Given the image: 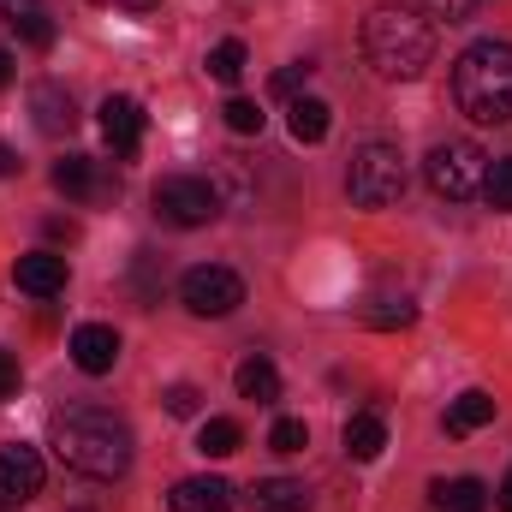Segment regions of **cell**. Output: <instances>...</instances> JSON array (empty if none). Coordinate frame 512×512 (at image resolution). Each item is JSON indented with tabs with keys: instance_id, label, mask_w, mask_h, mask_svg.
Returning a JSON list of instances; mask_svg holds the SVG:
<instances>
[{
	"instance_id": "obj_1",
	"label": "cell",
	"mask_w": 512,
	"mask_h": 512,
	"mask_svg": "<svg viewBox=\"0 0 512 512\" xmlns=\"http://www.w3.org/2000/svg\"><path fill=\"white\" fill-rule=\"evenodd\" d=\"M48 447L60 453L66 471L114 483L131 471V429L126 417H114L108 405H66L48 417Z\"/></svg>"
},
{
	"instance_id": "obj_2",
	"label": "cell",
	"mask_w": 512,
	"mask_h": 512,
	"mask_svg": "<svg viewBox=\"0 0 512 512\" xmlns=\"http://www.w3.org/2000/svg\"><path fill=\"white\" fill-rule=\"evenodd\" d=\"M364 60H370L382 78H393V84L423 78L429 60H435V30H429V18L411 12V6H376V12L364 18Z\"/></svg>"
},
{
	"instance_id": "obj_3",
	"label": "cell",
	"mask_w": 512,
	"mask_h": 512,
	"mask_svg": "<svg viewBox=\"0 0 512 512\" xmlns=\"http://www.w3.org/2000/svg\"><path fill=\"white\" fill-rule=\"evenodd\" d=\"M453 102L477 126H507L512 120V42H471L453 60Z\"/></svg>"
},
{
	"instance_id": "obj_4",
	"label": "cell",
	"mask_w": 512,
	"mask_h": 512,
	"mask_svg": "<svg viewBox=\"0 0 512 512\" xmlns=\"http://www.w3.org/2000/svg\"><path fill=\"white\" fill-rule=\"evenodd\" d=\"M346 191L358 209H387L405 197V155L393 143H358L346 167Z\"/></svg>"
},
{
	"instance_id": "obj_5",
	"label": "cell",
	"mask_w": 512,
	"mask_h": 512,
	"mask_svg": "<svg viewBox=\"0 0 512 512\" xmlns=\"http://www.w3.org/2000/svg\"><path fill=\"white\" fill-rule=\"evenodd\" d=\"M483 173H489V155H483L477 143H465V137L435 143V149H429V161H423L429 191H435V197H447V203L477 197V191H483Z\"/></svg>"
},
{
	"instance_id": "obj_6",
	"label": "cell",
	"mask_w": 512,
	"mask_h": 512,
	"mask_svg": "<svg viewBox=\"0 0 512 512\" xmlns=\"http://www.w3.org/2000/svg\"><path fill=\"white\" fill-rule=\"evenodd\" d=\"M149 203H155V215L167 227H209L221 215V191L209 179H197V173H167Z\"/></svg>"
},
{
	"instance_id": "obj_7",
	"label": "cell",
	"mask_w": 512,
	"mask_h": 512,
	"mask_svg": "<svg viewBox=\"0 0 512 512\" xmlns=\"http://www.w3.org/2000/svg\"><path fill=\"white\" fill-rule=\"evenodd\" d=\"M179 298H185L191 316H233L245 304V280L221 262H197V268L179 274Z\"/></svg>"
},
{
	"instance_id": "obj_8",
	"label": "cell",
	"mask_w": 512,
	"mask_h": 512,
	"mask_svg": "<svg viewBox=\"0 0 512 512\" xmlns=\"http://www.w3.org/2000/svg\"><path fill=\"white\" fill-rule=\"evenodd\" d=\"M36 495H42V453L24 441L0 447V507H24Z\"/></svg>"
},
{
	"instance_id": "obj_9",
	"label": "cell",
	"mask_w": 512,
	"mask_h": 512,
	"mask_svg": "<svg viewBox=\"0 0 512 512\" xmlns=\"http://www.w3.org/2000/svg\"><path fill=\"white\" fill-rule=\"evenodd\" d=\"M54 191H66L72 203H96V197H114L120 179H108L96 155H66V161H54Z\"/></svg>"
},
{
	"instance_id": "obj_10",
	"label": "cell",
	"mask_w": 512,
	"mask_h": 512,
	"mask_svg": "<svg viewBox=\"0 0 512 512\" xmlns=\"http://www.w3.org/2000/svg\"><path fill=\"white\" fill-rule=\"evenodd\" d=\"M72 364L84 370V376H108L114 364H120V334L108 328V322H84V328H72Z\"/></svg>"
},
{
	"instance_id": "obj_11",
	"label": "cell",
	"mask_w": 512,
	"mask_h": 512,
	"mask_svg": "<svg viewBox=\"0 0 512 512\" xmlns=\"http://www.w3.org/2000/svg\"><path fill=\"white\" fill-rule=\"evenodd\" d=\"M102 131H108L114 161H131L137 143H143V108H137L131 96H108V102H102Z\"/></svg>"
},
{
	"instance_id": "obj_12",
	"label": "cell",
	"mask_w": 512,
	"mask_h": 512,
	"mask_svg": "<svg viewBox=\"0 0 512 512\" xmlns=\"http://www.w3.org/2000/svg\"><path fill=\"white\" fill-rule=\"evenodd\" d=\"M0 30L30 48H54V18L42 0H0Z\"/></svg>"
},
{
	"instance_id": "obj_13",
	"label": "cell",
	"mask_w": 512,
	"mask_h": 512,
	"mask_svg": "<svg viewBox=\"0 0 512 512\" xmlns=\"http://www.w3.org/2000/svg\"><path fill=\"white\" fill-rule=\"evenodd\" d=\"M12 280H18V292H30V298H60V292H66V256H54V251L18 256Z\"/></svg>"
},
{
	"instance_id": "obj_14",
	"label": "cell",
	"mask_w": 512,
	"mask_h": 512,
	"mask_svg": "<svg viewBox=\"0 0 512 512\" xmlns=\"http://www.w3.org/2000/svg\"><path fill=\"white\" fill-rule=\"evenodd\" d=\"M30 120H36V131H48V137H66V131L78 126V108H72V96L54 78H42V84H30Z\"/></svg>"
},
{
	"instance_id": "obj_15",
	"label": "cell",
	"mask_w": 512,
	"mask_h": 512,
	"mask_svg": "<svg viewBox=\"0 0 512 512\" xmlns=\"http://www.w3.org/2000/svg\"><path fill=\"white\" fill-rule=\"evenodd\" d=\"M167 507L173 512H233V489L221 477H185V483H173Z\"/></svg>"
},
{
	"instance_id": "obj_16",
	"label": "cell",
	"mask_w": 512,
	"mask_h": 512,
	"mask_svg": "<svg viewBox=\"0 0 512 512\" xmlns=\"http://www.w3.org/2000/svg\"><path fill=\"white\" fill-rule=\"evenodd\" d=\"M251 507L256 512H310V489L298 477H262L251 489Z\"/></svg>"
},
{
	"instance_id": "obj_17",
	"label": "cell",
	"mask_w": 512,
	"mask_h": 512,
	"mask_svg": "<svg viewBox=\"0 0 512 512\" xmlns=\"http://www.w3.org/2000/svg\"><path fill=\"white\" fill-rule=\"evenodd\" d=\"M483 423H495V399L483 387H465L453 405H447V435H477Z\"/></svg>"
},
{
	"instance_id": "obj_18",
	"label": "cell",
	"mask_w": 512,
	"mask_h": 512,
	"mask_svg": "<svg viewBox=\"0 0 512 512\" xmlns=\"http://www.w3.org/2000/svg\"><path fill=\"white\" fill-rule=\"evenodd\" d=\"M328 126H334V108L316 102V96H298V102L286 108V131H292V143H322Z\"/></svg>"
},
{
	"instance_id": "obj_19",
	"label": "cell",
	"mask_w": 512,
	"mask_h": 512,
	"mask_svg": "<svg viewBox=\"0 0 512 512\" xmlns=\"http://www.w3.org/2000/svg\"><path fill=\"white\" fill-rule=\"evenodd\" d=\"M233 382H239V399H256V405H274V399H280V370H274L262 352H251V358L239 364Z\"/></svg>"
},
{
	"instance_id": "obj_20",
	"label": "cell",
	"mask_w": 512,
	"mask_h": 512,
	"mask_svg": "<svg viewBox=\"0 0 512 512\" xmlns=\"http://www.w3.org/2000/svg\"><path fill=\"white\" fill-rule=\"evenodd\" d=\"M382 447H387V423L376 411H358V417L346 423V453H352L358 465H370V459H382Z\"/></svg>"
},
{
	"instance_id": "obj_21",
	"label": "cell",
	"mask_w": 512,
	"mask_h": 512,
	"mask_svg": "<svg viewBox=\"0 0 512 512\" xmlns=\"http://www.w3.org/2000/svg\"><path fill=\"white\" fill-rule=\"evenodd\" d=\"M435 512H489V489L477 477H453V483H435Z\"/></svg>"
},
{
	"instance_id": "obj_22",
	"label": "cell",
	"mask_w": 512,
	"mask_h": 512,
	"mask_svg": "<svg viewBox=\"0 0 512 512\" xmlns=\"http://www.w3.org/2000/svg\"><path fill=\"white\" fill-rule=\"evenodd\" d=\"M245 447V429L233 423V417H209L203 429H197V453L203 459H227V453H239Z\"/></svg>"
},
{
	"instance_id": "obj_23",
	"label": "cell",
	"mask_w": 512,
	"mask_h": 512,
	"mask_svg": "<svg viewBox=\"0 0 512 512\" xmlns=\"http://www.w3.org/2000/svg\"><path fill=\"white\" fill-rule=\"evenodd\" d=\"M203 66H209L215 84H239V78H245V42H215Z\"/></svg>"
},
{
	"instance_id": "obj_24",
	"label": "cell",
	"mask_w": 512,
	"mask_h": 512,
	"mask_svg": "<svg viewBox=\"0 0 512 512\" xmlns=\"http://www.w3.org/2000/svg\"><path fill=\"white\" fill-rule=\"evenodd\" d=\"M364 322H370V328H411V322H417V304H411V298H382V304H376V310H364Z\"/></svg>"
},
{
	"instance_id": "obj_25",
	"label": "cell",
	"mask_w": 512,
	"mask_h": 512,
	"mask_svg": "<svg viewBox=\"0 0 512 512\" xmlns=\"http://www.w3.org/2000/svg\"><path fill=\"white\" fill-rule=\"evenodd\" d=\"M483 197H489L495 215H507L512 209V161H489V173H483Z\"/></svg>"
},
{
	"instance_id": "obj_26",
	"label": "cell",
	"mask_w": 512,
	"mask_h": 512,
	"mask_svg": "<svg viewBox=\"0 0 512 512\" xmlns=\"http://www.w3.org/2000/svg\"><path fill=\"white\" fill-rule=\"evenodd\" d=\"M268 447H274V453H304V447H310V429H304V417H280V423L268 429Z\"/></svg>"
},
{
	"instance_id": "obj_27",
	"label": "cell",
	"mask_w": 512,
	"mask_h": 512,
	"mask_svg": "<svg viewBox=\"0 0 512 512\" xmlns=\"http://www.w3.org/2000/svg\"><path fill=\"white\" fill-rule=\"evenodd\" d=\"M304 78H310V66H304V60H298V66H280V72L268 78V96H280V102H298Z\"/></svg>"
},
{
	"instance_id": "obj_28",
	"label": "cell",
	"mask_w": 512,
	"mask_h": 512,
	"mask_svg": "<svg viewBox=\"0 0 512 512\" xmlns=\"http://www.w3.org/2000/svg\"><path fill=\"white\" fill-rule=\"evenodd\" d=\"M221 114H227V126L239 131V137H251V131H262V108H256V102H245V96H233V102H227Z\"/></svg>"
},
{
	"instance_id": "obj_29",
	"label": "cell",
	"mask_w": 512,
	"mask_h": 512,
	"mask_svg": "<svg viewBox=\"0 0 512 512\" xmlns=\"http://www.w3.org/2000/svg\"><path fill=\"white\" fill-rule=\"evenodd\" d=\"M161 399H167V411H173V417H197V405H203V393H197L191 382H173Z\"/></svg>"
},
{
	"instance_id": "obj_30",
	"label": "cell",
	"mask_w": 512,
	"mask_h": 512,
	"mask_svg": "<svg viewBox=\"0 0 512 512\" xmlns=\"http://www.w3.org/2000/svg\"><path fill=\"white\" fill-rule=\"evenodd\" d=\"M417 6H423L429 18H447V24H459V18H471L483 0H417Z\"/></svg>"
},
{
	"instance_id": "obj_31",
	"label": "cell",
	"mask_w": 512,
	"mask_h": 512,
	"mask_svg": "<svg viewBox=\"0 0 512 512\" xmlns=\"http://www.w3.org/2000/svg\"><path fill=\"white\" fill-rule=\"evenodd\" d=\"M12 393H18V358H12V352H0V405H6Z\"/></svg>"
},
{
	"instance_id": "obj_32",
	"label": "cell",
	"mask_w": 512,
	"mask_h": 512,
	"mask_svg": "<svg viewBox=\"0 0 512 512\" xmlns=\"http://www.w3.org/2000/svg\"><path fill=\"white\" fill-rule=\"evenodd\" d=\"M96 6H120V12H137V18H143V12H155L161 0H96Z\"/></svg>"
},
{
	"instance_id": "obj_33",
	"label": "cell",
	"mask_w": 512,
	"mask_h": 512,
	"mask_svg": "<svg viewBox=\"0 0 512 512\" xmlns=\"http://www.w3.org/2000/svg\"><path fill=\"white\" fill-rule=\"evenodd\" d=\"M48 239H78V227H72V221H60V215H54V221H48Z\"/></svg>"
},
{
	"instance_id": "obj_34",
	"label": "cell",
	"mask_w": 512,
	"mask_h": 512,
	"mask_svg": "<svg viewBox=\"0 0 512 512\" xmlns=\"http://www.w3.org/2000/svg\"><path fill=\"white\" fill-rule=\"evenodd\" d=\"M12 173H18V155H12V149L0 143V179H12Z\"/></svg>"
},
{
	"instance_id": "obj_35",
	"label": "cell",
	"mask_w": 512,
	"mask_h": 512,
	"mask_svg": "<svg viewBox=\"0 0 512 512\" xmlns=\"http://www.w3.org/2000/svg\"><path fill=\"white\" fill-rule=\"evenodd\" d=\"M12 78H18V66H12V54H6V48H0V90H6V84H12Z\"/></svg>"
},
{
	"instance_id": "obj_36",
	"label": "cell",
	"mask_w": 512,
	"mask_h": 512,
	"mask_svg": "<svg viewBox=\"0 0 512 512\" xmlns=\"http://www.w3.org/2000/svg\"><path fill=\"white\" fill-rule=\"evenodd\" d=\"M495 501H501V512H512V471H507V483L495 489Z\"/></svg>"
},
{
	"instance_id": "obj_37",
	"label": "cell",
	"mask_w": 512,
	"mask_h": 512,
	"mask_svg": "<svg viewBox=\"0 0 512 512\" xmlns=\"http://www.w3.org/2000/svg\"><path fill=\"white\" fill-rule=\"evenodd\" d=\"M78 512H90V507H78Z\"/></svg>"
}]
</instances>
